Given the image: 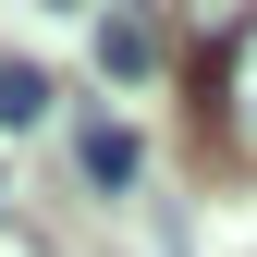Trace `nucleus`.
<instances>
[{
    "mask_svg": "<svg viewBox=\"0 0 257 257\" xmlns=\"http://www.w3.org/2000/svg\"><path fill=\"white\" fill-rule=\"evenodd\" d=\"M98 74H122V86L159 74V25H147V13H110V25H98Z\"/></svg>",
    "mask_w": 257,
    "mask_h": 257,
    "instance_id": "nucleus-2",
    "label": "nucleus"
},
{
    "mask_svg": "<svg viewBox=\"0 0 257 257\" xmlns=\"http://www.w3.org/2000/svg\"><path fill=\"white\" fill-rule=\"evenodd\" d=\"M0 257H49V245H25V233H0Z\"/></svg>",
    "mask_w": 257,
    "mask_h": 257,
    "instance_id": "nucleus-5",
    "label": "nucleus"
},
{
    "mask_svg": "<svg viewBox=\"0 0 257 257\" xmlns=\"http://www.w3.org/2000/svg\"><path fill=\"white\" fill-rule=\"evenodd\" d=\"M74 159H86V184H98V196H122V184L147 172V147H135V122H86V135H74Z\"/></svg>",
    "mask_w": 257,
    "mask_h": 257,
    "instance_id": "nucleus-1",
    "label": "nucleus"
},
{
    "mask_svg": "<svg viewBox=\"0 0 257 257\" xmlns=\"http://www.w3.org/2000/svg\"><path fill=\"white\" fill-rule=\"evenodd\" d=\"M220 98H233V135L257 147V25H233V49H220Z\"/></svg>",
    "mask_w": 257,
    "mask_h": 257,
    "instance_id": "nucleus-3",
    "label": "nucleus"
},
{
    "mask_svg": "<svg viewBox=\"0 0 257 257\" xmlns=\"http://www.w3.org/2000/svg\"><path fill=\"white\" fill-rule=\"evenodd\" d=\"M25 122H49V74L37 61H0V135H25Z\"/></svg>",
    "mask_w": 257,
    "mask_h": 257,
    "instance_id": "nucleus-4",
    "label": "nucleus"
}]
</instances>
